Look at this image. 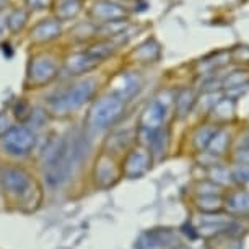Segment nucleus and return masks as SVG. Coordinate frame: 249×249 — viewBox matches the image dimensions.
Masks as SVG:
<instances>
[{
	"label": "nucleus",
	"mask_w": 249,
	"mask_h": 249,
	"mask_svg": "<svg viewBox=\"0 0 249 249\" xmlns=\"http://www.w3.org/2000/svg\"><path fill=\"white\" fill-rule=\"evenodd\" d=\"M223 212L234 220L249 222V189L233 186L225 191Z\"/></svg>",
	"instance_id": "obj_5"
},
{
	"label": "nucleus",
	"mask_w": 249,
	"mask_h": 249,
	"mask_svg": "<svg viewBox=\"0 0 249 249\" xmlns=\"http://www.w3.org/2000/svg\"><path fill=\"white\" fill-rule=\"evenodd\" d=\"M181 244V236L176 230L152 228L140 234L135 249H176Z\"/></svg>",
	"instance_id": "obj_4"
},
{
	"label": "nucleus",
	"mask_w": 249,
	"mask_h": 249,
	"mask_svg": "<svg viewBox=\"0 0 249 249\" xmlns=\"http://www.w3.org/2000/svg\"><path fill=\"white\" fill-rule=\"evenodd\" d=\"M96 184L106 189V187L114 186L117 181L121 179L122 171L121 164L116 161V158L109 153H101L100 158L96 160L95 171H93Z\"/></svg>",
	"instance_id": "obj_7"
},
{
	"label": "nucleus",
	"mask_w": 249,
	"mask_h": 249,
	"mask_svg": "<svg viewBox=\"0 0 249 249\" xmlns=\"http://www.w3.org/2000/svg\"><path fill=\"white\" fill-rule=\"evenodd\" d=\"M225 189L212 182L209 178H202L194 184V197L200 196H223Z\"/></svg>",
	"instance_id": "obj_9"
},
{
	"label": "nucleus",
	"mask_w": 249,
	"mask_h": 249,
	"mask_svg": "<svg viewBox=\"0 0 249 249\" xmlns=\"http://www.w3.org/2000/svg\"><path fill=\"white\" fill-rule=\"evenodd\" d=\"M155 160L150 153V150L143 145H135L124 155L121 163V171L122 176L129 178V179H137L147 175L152 168Z\"/></svg>",
	"instance_id": "obj_3"
},
{
	"label": "nucleus",
	"mask_w": 249,
	"mask_h": 249,
	"mask_svg": "<svg viewBox=\"0 0 249 249\" xmlns=\"http://www.w3.org/2000/svg\"><path fill=\"white\" fill-rule=\"evenodd\" d=\"M36 143V135L28 127H15L3 135L2 150L12 158H26Z\"/></svg>",
	"instance_id": "obj_2"
},
{
	"label": "nucleus",
	"mask_w": 249,
	"mask_h": 249,
	"mask_svg": "<svg viewBox=\"0 0 249 249\" xmlns=\"http://www.w3.org/2000/svg\"><path fill=\"white\" fill-rule=\"evenodd\" d=\"M122 105L116 98H105L95 106L90 116V127L96 132L107 129L121 114Z\"/></svg>",
	"instance_id": "obj_6"
},
{
	"label": "nucleus",
	"mask_w": 249,
	"mask_h": 249,
	"mask_svg": "<svg viewBox=\"0 0 249 249\" xmlns=\"http://www.w3.org/2000/svg\"><path fill=\"white\" fill-rule=\"evenodd\" d=\"M0 187L17 204H25L35 194V181L25 168L7 164L0 170Z\"/></svg>",
	"instance_id": "obj_1"
},
{
	"label": "nucleus",
	"mask_w": 249,
	"mask_h": 249,
	"mask_svg": "<svg viewBox=\"0 0 249 249\" xmlns=\"http://www.w3.org/2000/svg\"><path fill=\"white\" fill-rule=\"evenodd\" d=\"M231 170H233V186L249 189V166L231 164Z\"/></svg>",
	"instance_id": "obj_10"
},
{
	"label": "nucleus",
	"mask_w": 249,
	"mask_h": 249,
	"mask_svg": "<svg viewBox=\"0 0 249 249\" xmlns=\"http://www.w3.org/2000/svg\"><path fill=\"white\" fill-rule=\"evenodd\" d=\"M194 207L197 213L210 215L223 212V196H200L194 197Z\"/></svg>",
	"instance_id": "obj_8"
}]
</instances>
